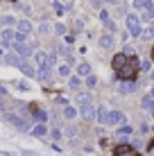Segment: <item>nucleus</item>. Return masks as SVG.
Segmentation results:
<instances>
[{
  "mask_svg": "<svg viewBox=\"0 0 154 156\" xmlns=\"http://www.w3.org/2000/svg\"><path fill=\"white\" fill-rule=\"evenodd\" d=\"M79 115H82L84 120H95V118H98V109H95L93 104H86V106L79 109Z\"/></svg>",
  "mask_w": 154,
  "mask_h": 156,
  "instance_id": "5",
  "label": "nucleus"
},
{
  "mask_svg": "<svg viewBox=\"0 0 154 156\" xmlns=\"http://www.w3.org/2000/svg\"><path fill=\"white\" fill-rule=\"evenodd\" d=\"M16 30H18L20 34H25V36H27V34H30V32L34 30V27H32V23H30L27 18H23V20H18V23H16Z\"/></svg>",
  "mask_w": 154,
  "mask_h": 156,
  "instance_id": "9",
  "label": "nucleus"
},
{
  "mask_svg": "<svg viewBox=\"0 0 154 156\" xmlns=\"http://www.w3.org/2000/svg\"><path fill=\"white\" fill-rule=\"evenodd\" d=\"M50 2H52V0H50Z\"/></svg>",
  "mask_w": 154,
  "mask_h": 156,
  "instance_id": "44",
  "label": "nucleus"
},
{
  "mask_svg": "<svg viewBox=\"0 0 154 156\" xmlns=\"http://www.w3.org/2000/svg\"><path fill=\"white\" fill-rule=\"evenodd\" d=\"M73 156H82V154H73Z\"/></svg>",
  "mask_w": 154,
  "mask_h": 156,
  "instance_id": "43",
  "label": "nucleus"
},
{
  "mask_svg": "<svg viewBox=\"0 0 154 156\" xmlns=\"http://www.w3.org/2000/svg\"><path fill=\"white\" fill-rule=\"evenodd\" d=\"M141 70H143V73L150 70V61H141Z\"/></svg>",
  "mask_w": 154,
  "mask_h": 156,
  "instance_id": "33",
  "label": "nucleus"
},
{
  "mask_svg": "<svg viewBox=\"0 0 154 156\" xmlns=\"http://www.w3.org/2000/svg\"><path fill=\"white\" fill-rule=\"evenodd\" d=\"M50 136H52V140H59V138H61V131H59V129H52Z\"/></svg>",
  "mask_w": 154,
  "mask_h": 156,
  "instance_id": "30",
  "label": "nucleus"
},
{
  "mask_svg": "<svg viewBox=\"0 0 154 156\" xmlns=\"http://www.w3.org/2000/svg\"><path fill=\"white\" fill-rule=\"evenodd\" d=\"M59 75H61V77H70V66H68V63L59 66Z\"/></svg>",
  "mask_w": 154,
  "mask_h": 156,
  "instance_id": "26",
  "label": "nucleus"
},
{
  "mask_svg": "<svg viewBox=\"0 0 154 156\" xmlns=\"http://www.w3.org/2000/svg\"><path fill=\"white\" fill-rule=\"evenodd\" d=\"M77 73L82 75V77H88V75H91V66H88V61L77 63Z\"/></svg>",
  "mask_w": 154,
  "mask_h": 156,
  "instance_id": "16",
  "label": "nucleus"
},
{
  "mask_svg": "<svg viewBox=\"0 0 154 156\" xmlns=\"http://www.w3.org/2000/svg\"><path fill=\"white\" fill-rule=\"evenodd\" d=\"M104 2H109V5H111V2H118V0H104Z\"/></svg>",
  "mask_w": 154,
  "mask_h": 156,
  "instance_id": "38",
  "label": "nucleus"
},
{
  "mask_svg": "<svg viewBox=\"0 0 154 156\" xmlns=\"http://www.w3.org/2000/svg\"><path fill=\"white\" fill-rule=\"evenodd\" d=\"M5 27V16H0V30Z\"/></svg>",
  "mask_w": 154,
  "mask_h": 156,
  "instance_id": "36",
  "label": "nucleus"
},
{
  "mask_svg": "<svg viewBox=\"0 0 154 156\" xmlns=\"http://www.w3.org/2000/svg\"><path fill=\"white\" fill-rule=\"evenodd\" d=\"M147 2H150V0H134V9H143V12H145Z\"/></svg>",
  "mask_w": 154,
  "mask_h": 156,
  "instance_id": "25",
  "label": "nucleus"
},
{
  "mask_svg": "<svg viewBox=\"0 0 154 156\" xmlns=\"http://www.w3.org/2000/svg\"><path fill=\"white\" fill-rule=\"evenodd\" d=\"M109 115H111V111H107V106H98V118L95 120L100 125H109Z\"/></svg>",
  "mask_w": 154,
  "mask_h": 156,
  "instance_id": "8",
  "label": "nucleus"
},
{
  "mask_svg": "<svg viewBox=\"0 0 154 156\" xmlns=\"http://www.w3.org/2000/svg\"><path fill=\"white\" fill-rule=\"evenodd\" d=\"M113 156H136V154L131 152L129 145H118V147L113 149Z\"/></svg>",
  "mask_w": 154,
  "mask_h": 156,
  "instance_id": "11",
  "label": "nucleus"
},
{
  "mask_svg": "<svg viewBox=\"0 0 154 156\" xmlns=\"http://www.w3.org/2000/svg\"><path fill=\"white\" fill-rule=\"evenodd\" d=\"M100 20H102V23H109V20H111V16H109L107 9H102V12H100Z\"/></svg>",
  "mask_w": 154,
  "mask_h": 156,
  "instance_id": "28",
  "label": "nucleus"
},
{
  "mask_svg": "<svg viewBox=\"0 0 154 156\" xmlns=\"http://www.w3.org/2000/svg\"><path fill=\"white\" fill-rule=\"evenodd\" d=\"M39 32H41V34H48V32H50V25H48V23H41Z\"/></svg>",
  "mask_w": 154,
  "mask_h": 156,
  "instance_id": "31",
  "label": "nucleus"
},
{
  "mask_svg": "<svg viewBox=\"0 0 154 156\" xmlns=\"http://www.w3.org/2000/svg\"><path fill=\"white\" fill-rule=\"evenodd\" d=\"M66 136H68V138H75V136H77V129H73V127H70V129L66 131Z\"/></svg>",
  "mask_w": 154,
  "mask_h": 156,
  "instance_id": "34",
  "label": "nucleus"
},
{
  "mask_svg": "<svg viewBox=\"0 0 154 156\" xmlns=\"http://www.w3.org/2000/svg\"><path fill=\"white\" fill-rule=\"evenodd\" d=\"M150 95H152V98H154V86H152V93H150Z\"/></svg>",
  "mask_w": 154,
  "mask_h": 156,
  "instance_id": "40",
  "label": "nucleus"
},
{
  "mask_svg": "<svg viewBox=\"0 0 154 156\" xmlns=\"http://www.w3.org/2000/svg\"><path fill=\"white\" fill-rule=\"evenodd\" d=\"M16 68H18V70L25 75V77H39V70H36V68L32 66V63H27L25 59H20V61H18V66H16Z\"/></svg>",
  "mask_w": 154,
  "mask_h": 156,
  "instance_id": "4",
  "label": "nucleus"
},
{
  "mask_svg": "<svg viewBox=\"0 0 154 156\" xmlns=\"http://www.w3.org/2000/svg\"><path fill=\"white\" fill-rule=\"evenodd\" d=\"M23 156H36V154H32V152H23Z\"/></svg>",
  "mask_w": 154,
  "mask_h": 156,
  "instance_id": "37",
  "label": "nucleus"
},
{
  "mask_svg": "<svg viewBox=\"0 0 154 156\" xmlns=\"http://www.w3.org/2000/svg\"><path fill=\"white\" fill-rule=\"evenodd\" d=\"M32 118L36 120V125H43V122L48 120V113H45V111H39V109H34V106H32Z\"/></svg>",
  "mask_w": 154,
  "mask_h": 156,
  "instance_id": "12",
  "label": "nucleus"
},
{
  "mask_svg": "<svg viewBox=\"0 0 154 156\" xmlns=\"http://www.w3.org/2000/svg\"><path fill=\"white\" fill-rule=\"evenodd\" d=\"M68 86H70V88H79V86H82V79L79 77H68Z\"/></svg>",
  "mask_w": 154,
  "mask_h": 156,
  "instance_id": "23",
  "label": "nucleus"
},
{
  "mask_svg": "<svg viewBox=\"0 0 154 156\" xmlns=\"http://www.w3.org/2000/svg\"><path fill=\"white\" fill-rule=\"evenodd\" d=\"M12 50H14V55H18L20 59H27V57L32 55V52H34L30 43H14V45H12Z\"/></svg>",
  "mask_w": 154,
  "mask_h": 156,
  "instance_id": "3",
  "label": "nucleus"
},
{
  "mask_svg": "<svg viewBox=\"0 0 154 156\" xmlns=\"http://www.w3.org/2000/svg\"><path fill=\"white\" fill-rule=\"evenodd\" d=\"M30 133H32V136H36V138H43L45 133H48V127L45 125H34V127L30 129Z\"/></svg>",
  "mask_w": 154,
  "mask_h": 156,
  "instance_id": "13",
  "label": "nucleus"
},
{
  "mask_svg": "<svg viewBox=\"0 0 154 156\" xmlns=\"http://www.w3.org/2000/svg\"><path fill=\"white\" fill-rule=\"evenodd\" d=\"M84 84H86V86H88V88H93V86H95V84H98V77H95V75H88V77H86V79H84Z\"/></svg>",
  "mask_w": 154,
  "mask_h": 156,
  "instance_id": "27",
  "label": "nucleus"
},
{
  "mask_svg": "<svg viewBox=\"0 0 154 156\" xmlns=\"http://www.w3.org/2000/svg\"><path fill=\"white\" fill-rule=\"evenodd\" d=\"M52 9H55V14H57V16H63V14H66V7H63L59 0H52Z\"/></svg>",
  "mask_w": 154,
  "mask_h": 156,
  "instance_id": "20",
  "label": "nucleus"
},
{
  "mask_svg": "<svg viewBox=\"0 0 154 156\" xmlns=\"http://www.w3.org/2000/svg\"><path fill=\"white\" fill-rule=\"evenodd\" d=\"M127 120L123 111H111V115H109V125H120L123 127V122Z\"/></svg>",
  "mask_w": 154,
  "mask_h": 156,
  "instance_id": "7",
  "label": "nucleus"
},
{
  "mask_svg": "<svg viewBox=\"0 0 154 156\" xmlns=\"http://www.w3.org/2000/svg\"><path fill=\"white\" fill-rule=\"evenodd\" d=\"M34 63H36V70H50L52 63H50V55L45 52H34Z\"/></svg>",
  "mask_w": 154,
  "mask_h": 156,
  "instance_id": "2",
  "label": "nucleus"
},
{
  "mask_svg": "<svg viewBox=\"0 0 154 156\" xmlns=\"http://www.w3.org/2000/svg\"><path fill=\"white\" fill-rule=\"evenodd\" d=\"M75 41V34H66V43H73Z\"/></svg>",
  "mask_w": 154,
  "mask_h": 156,
  "instance_id": "35",
  "label": "nucleus"
},
{
  "mask_svg": "<svg viewBox=\"0 0 154 156\" xmlns=\"http://www.w3.org/2000/svg\"><path fill=\"white\" fill-rule=\"evenodd\" d=\"M100 48H104V50L113 48V36H111V34H104L102 39H100Z\"/></svg>",
  "mask_w": 154,
  "mask_h": 156,
  "instance_id": "17",
  "label": "nucleus"
},
{
  "mask_svg": "<svg viewBox=\"0 0 154 156\" xmlns=\"http://www.w3.org/2000/svg\"><path fill=\"white\" fill-rule=\"evenodd\" d=\"M118 90H120L123 95H129V93H134V90H136V82H120Z\"/></svg>",
  "mask_w": 154,
  "mask_h": 156,
  "instance_id": "10",
  "label": "nucleus"
},
{
  "mask_svg": "<svg viewBox=\"0 0 154 156\" xmlns=\"http://www.w3.org/2000/svg\"><path fill=\"white\" fill-rule=\"evenodd\" d=\"M141 106H143V109H147V111H152L154 109V98H152V95H145V98L141 100Z\"/></svg>",
  "mask_w": 154,
  "mask_h": 156,
  "instance_id": "18",
  "label": "nucleus"
},
{
  "mask_svg": "<svg viewBox=\"0 0 154 156\" xmlns=\"http://www.w3.org/2000/svg\"><path fill=\"white\" fill-rule=\"evenodd\" d=\"M152 59H154V48H152Z\"/></svg>",
  "mask_w": 154,
  "mask_h": 156,
  "instance_id": "42",
  "label": "nucleus"
},
{
  "mask_svg": "<svg viewBox=\"0 0 154 156\" xmlns=\"http://www.w3.org/2000/svg\"><path fill=\"white\" fill-rule=\"evenodd\" d=\"M141 39H143V41H150V39H154V27H147V30H143Z\"/></svg>",
  "mask_w": 154,
  "mask_h": 156,
  "instance_id": "22",
  "label": "nucleus"
},
{
  "mask_svg": "<svg viewBox=\"0 0 154 156\" xmlns=\"http://www.w3.org/2000/svg\"><path fill=\"white\" fill-rule=\"evenodd\" d=\"M143 18L145 20H154V0L147 2V9H145V14H143Z\"/></svg>",
  "mask_w": 154,
  "mask_h": 156,
  "instance_id": "19",
  "label": "nucleus"
},
{
  "mask_svg": "<svg viewBox=\"0 0 154 156\" xmlns=\"http://www.w3.org/2000/svg\"><path fill=\"white\" fill-rule=\"evenodd\" d=\"M5 156H16V154H9V152H5Z\"/></svg>",
  "mask_w": 154,
  "mask_h": 156,
  "instance_id": "39",
  "label": "nucleus"
},
{
  "mask_svg": "<svg viewBox=\"0 0 154 156\" xmlns=\"http://www.w3.org/2000/svg\"><path fill=\"white\" fill-rule=\"evenodd\" d=\"M7 120L12 122L16 129H20V131H27V129H30V125L23 120V118H18V115H14V113H9V115H7Z\"/></svg>",
  "mask_w": 154,
  "mask_h": 156,
  "instance_id": "6",
  "label": "nucleus"
},
{
  "mask_svg": "<svg viewBox=\"0 0 154 156\" xmlns=\"http://www.w3.org/2000/svg\"><path fill=\"white\" fill-rule=\"evenodd\" d=\"M150 115H152V118H154V109H152V111H150Z\"/></svg>",
  "mask_w": 154,
  "mask_h": 156,
  "instance_id": "41",
  "label": "nucleus"
},
{
  "mask_svg": "<svg viewBox=\"0 0 154 156\" xmlns=\"http://www.w3.org/2000/svg\"><path fill=\"white\" fill-rule=\"evenodd\" d=\"M134 131V129H131L129 125H123V127H118V136L120 138H125V136H129V133Z\"/></svg>",
  "mask_w": 154,
  "mask_h": 156,
  "instance_id": "21",
  "label": "nucleus"
},
{
  "mask_svg": "<svg viewBox=\"0 0 154 156\" xmlns=\"http://www.w3.org/2000/svg\"><path fill=\"white\" fill-rule=\"evenodd\" d=\"M16 88L18 90H30V84L27 82H16Z\"/></svg>",
  "mask_w": 154,
  "mask_h": 156,
  "instance_id": "29",
  "label": "nucleus"
},
{
  "mask_svg": "<svg viewBox=\"0 0 154 156\" xmlns=\"http://www.w3.org/2000/svg\"><path fill=\"white\" fill-rule=\"evenodd\" d=\"M75 102H77V104L79 106H86V104H91V95H88V93H77V98H75Z\"/></svg>",
  "mask_w": 154,
  "mask_h": 156,
  "instance_id": "15",
  "label": "nucleus"
},
{
  "mask_svg": "<svg viewBox=\"0 0 154 156\" xmlns=\"http://www.w3.org/2000/svg\"><path fill=\"white\" fill-rule=\"evenodd\" d=\"M104 25H107V32H109V34H111V32H116V23H113V20H109V23H104Z\"/></svg>",
  "mask_w": 154,
  "mask_h": 156,
  "instance_id": "32",
  "label": "nucleus"
},
{
  "mask_svg": "<svg viewBox=\"0 0 154 156\" xmlns=\"http://www.w3.org/2000/svg\"><path fill=\"white\" fill-rule=\"evenodd\" d=\"M125 25H127V32L129 36H141L143 30H141V18L136 14H127L125 16Z\"/></svg>",
  "mask_w": 154,
  "mask_h": 156,
  "instance_id": "1",
  "label": "nucleus"
},
{
  "mask_svg": "<svg viewBox=\"0 0 154 156\" xmlns=\"http://www.w3.org/2000/svg\"><path fill=\"white\" fill-rule=\"evenodd\" d=\"M55 34H57V36H66V25H63V23H57V25H55Z\"/></svg>",
  "mask_w": 154,
  "mask_h": 156,
  "instance_id": "24",
  "label": "nucleus"
},
{
  "mask_svg": "<svg viewBox=\"0 0 154 156\" xmlns=\"http://www.w3.org/2000/svg\"><path fill=\"white\" fill-rule=\"evenodd\" d=\"M63 118H66V120H75V118H77V109L70 106V104H66V106H63Z\"/></svg>",
  "mask_w": 154,
  "mask_h": 156,
  "instance_id": "14",
  "label": "nucleus"
}]
</instances>
